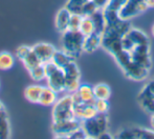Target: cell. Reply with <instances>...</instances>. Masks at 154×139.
<instances>
[{
	"mask_svg": "<svg viewBox=\"0 0 154 139\" xmlns=\"http://www.w3.org/2000/svg\"><path fill=\"white\" fill-rule=\"evenodd\" d=\"M65 76V93L72 94L77 92L81 84V71L75 60L62 69Z\"/></svg>",
	"mask_w": 154,
	"mask_h": 139,
	"instance_id": "ba28073f",
	"label": "cell"
},
{
	"mask_svg": "<svg viewBox=\"0 0 154 139\" xmlns=\"http://www.w3.org/2000/svg\"><path fill=\"white\" fill-rule=\"evenodd\" d=\"M148 8H154V0H145Z\"/></svg>",
	"mask_w": 154,
	"mask_h": 139,
	"instance_id": "4dcf8cb0",
	"label": "cell"
},
{
	"mask_svg": "<svg viewBox=\"0 0 154 139\" xmlns=\"http://www.w3.org/2000/svg\"><path fill=\"white\" fill-rule=\"evenodd\" d=\"M121 42L122 49L131 56L135 63L145 69H151L152 60L150 55V40L146 33L131 27L123 35Z\"/></svg>",
	"mask_w": 154,
	"mask_h": 139,
	"instance_id": "6da1fadb",
	"label": "cell"
},
{
	"mask_svg": "<svg viewBox=\"0 0 154 139\" xmlns=\"http://www.w3.org/2000/svg\"><path fill=\"white\" fill-rule=\"evenodd\" d=\"M94 108L97 113L107 114L108 111H109V102H108V99H95Z\"/></svg>",
	"mask_w": 154,
	"mask_h": 139,
	"instance_id": "83f0119b",
	"label": "cell"
},
{
	"mask_svg": "<svg viewBox=\"0 0 154 139\" xmlns=\"http://www.w3.org/2000/svg\"><path fill=\"white\" fill-rule=\"evenodd\" d=\"M72 60H75V59H72L70 56H68L65 52H63L62 50H57L56 53L54 54L51 61L57 66H59L60 69H64L65 66L70 61H72Z\"/></svg>",
	"mask_w": 154,
	"mask_h": 139,
	"instance_id": "7402d4cb",
	"label": "cell"
},
{
	"mask_svg": "<svg viewBox=\"0 0 154 139\" xmlns=\"http://www.w3.org/2000/svg\"><path fill=\"white\" fill-rule=\"evenodd\" d=\"M79 128H81V120L75 117L61 121H53L51 131L56 138H69Z\"/></svg>",
	"mask_w": 154,
	"mask_h": 139,
	"instance_id": "9c48e42d",
	"label": "cell"
},
{
	"mask_svg": "<svg viewBox=\"0 0 154 139\" xmlns=\"http://www.w3.org/2000/svg\"><path fill=\"white\" fill-rule=\"evenodd\" d=\"M81 128L85 132L87 138H100L102 134L108 131L107 114L97 113L91 118L81 120Z\"/></svg>",
	"mask_w": 154,
	"mask_h": 139,
	"instance_id": "5b68a950",
	"label": "cell"
},
{
	"mask_svg": "<svg viewBox=\"0 0 154 139\" xmlns=\"http://www.w3.org/2000/svg\"><path fill=\"white\" fill-rule=\"evenodd\" d=\"M3 110H5V108H4V104L2 103V101L0 100V111H3Z\"/></svg>",
	"mask_w": 154,
	"mask_h": 139,
	"instance_id": "d6a6232c",
	"label": "cell"
},
{
	"mask_svg": "<svg viewBox=\"0 0 154 139\" xmlns=\"http://www.w3.org/2000/svg\"><path fill=\"white\" fill-rule=\"evenodd\" d=\"M101 44H102V35L93 33L84 38L83 52H85V53H93L99 47H101Z\"/></svg>",
	"mask_w": 154,
	"mask_h": 139,
	"instance_id": "e0dca14e",
	"label": "cell"
},
{
	"mask_svg": "<svg viewBox=\"0 0 154 139\" xmlns=\"http://www.w3.org/2000/svg\"><path fill=\"white\" fill-rule=\"evenodd\" d=\"M75 94L78 96L81 102L86 103H94L95 97L94 92H93V86L89 83H81Z\"/></svg>",
	"mask_w": 154,
	"mask_h": 139,
	"instance_id": "9a60e30c",
	"label": "cell"
},
{
	"mask_svg": "<svg viewBox=\"0 0 154 139\" xmlns=\"http://www.w3.org/2000/svg\"><path fill=\"white\" fill-rule=\"evenodd\" d=\"M116 138H137V139H149L154 138V130L145 129L140 127H132L127 128L120 131L116 135Z\"/></svg>",
	"mask_w": 154,
	"mask_h": 139,
	"instance_id": "8fae6325",
	"label": "cell"
},
{
	"mask_svg": "<svg viewBox=\"0 0 154 139\" xmlns=\"http://www.w3.org/2000/svg\"><path fill=\"white\" fill-rule=\"evenodd\" d=\"M111 56L116 59V63L122 69L126 77H128L129 79L134 80V81H142L148 77L150 70L145 69L135 63L132 60L131 56L126 51H124L122 47L114 54H112Z\"/></svg>",
	"mask_w": 154,
	"mask_h": 139,
	"instance_id": "7a4b0ae2",
	"label": "cell"
},
{
	"mask_svg": "<svg viewBox=\"0 0 154 139\" xmlns=\"http://www.w3.org/2000/svg\"><path fill=\"white\" fill-rule=\"evenodd\" d=\"M106 3L107 0H67L65 8L73 14H79L84 17L103 10Z\"/></svg>",
	"mask_w": 154,
	"mask_h": 139,
	"instance_id": "277c9868",
	"label": "cell"
},
{
	"mask_svg": "<svg viewBox=\"0 0 154 139\" xmlns=\"http://www.w3.org/2000/svg\"><path fill=\"white\" fill-rule=\"evenodd\" d=\"M137 100L140 106L146 112L150 113V114H154V96L151 93H149L148 91L143 88V90L138 93Z\"/></svg>",
	"mask_w": 154,
	"mask_h": 139,
	"instance_id": "ac0fdd59",
	"label": "cell"
},
{
	"mask_svg": "<svg viewBox=\"0 0 154 139\" xmlns=\"http://www.w3.org/2000/svg\"><path fill=\"white\" fill-rule=\"evenodd\" d=\"M43 66L45 70L46 86L56 91L58 94L65 93V76L63 70L56 66L51 60L46 63H43Z\"/></svg>",
	"mask_w": 154,
	"mask_h": 139,
	"instance_id": "8992f818",
	"label": "cell"
},
{
	"mask_svg": "<svg viewBox=\"0 0 154 139\" xmlns=\"http://www.w3.org/2000/svg\"><path fill=\"white\" fill-rule=\"evenodd\" d=\"M148 8L145 0H126L124 5L119 11V15L123 20L130 21L146 12Z\"/></svg>",
	"mask_w": 154,
	"mask_h": 139,
	"instance_id": "30bf717a",
	"label": "cell"
},
{
	"mask_svg": "<svg viewBox=\"0 0 154 139\" xmlns=\"http://www.w3.org/2000/svg\"><path fill=\"white\" fill-rule=\"evenodd\" d=\"M32 51L39 58L41 63H46V62L51 61L53 59L54 54L56 53L57 49L54 47L53 44L47 42H39L32 45Z\"/></svg>",
	"mask_w": 154,
	"mask_h": 139,
	"instance_id": "7c38bea8",
	"label": "cell"
},
{
	"mask_svg": "<svg viewBox=\"0 0 154 139\" xmlns=\"http://www.w3.org/2000/svg\"><path fill=\"white\" fill-rule=\"evenodd\" d=\"M11 136V124L8 115L5 110L0 111V138H8Z\"/></svg>",
	"mask_w": 154,
	"mask_h": 139,
	"instance_id": "44dd1931",
	"label": "cell"
},
{
	"mask_svg": "<svg viewBox=\"0 0 154 139\" xmlns=\"http://www.w3.org/2000/svg\"><path fill=\"white\" fill-rule=\"evenodd\" d=\"M125 2L126 0H107V3L104 8H109V10L119 12Z\"/></svg>",
	"mask_w": 154,
	"mask_h": 139,
	"instance_id": "f546056e",
	"label": "cell"
},
{
	"mask_svg": "<svg viewBox=\"0 0 154 139\" xmlns=\"http://www.w3.org/2000/svg\"><path fill=\"white\" fill-rule=\"evenodd\" d=\"M71 16V12L67 8H62L57 12L55 17V27L59 33H63L66 30H68L69 19Z\"/></svg>",
	"mask_w": 154,
	"mask_h": 139,
	"instance_id": "5bb4252c",
	"label": "cell"
},
{
	"mask_svg": "<svg viewBox=\"0 0 154 139\" xmlns=\"http://www.w3.org/2000/svg\"><path fill=\"white\" fill-rule=\"evenodd\" d=\"M82 19H83V16L79 14H73L71 13L70 19H69V25L68 29L69 30H79L80 25H81Z\"/></svg>",
	"mask_w": 154,
	"mask_h": 139,
	"instance_id": "f1b7e54d",
	"label": "cell"
},
{
	"mask_svg": "<svg viewBox=\"0 0 154 139\" xmlns=\"http://www.w3.org/2000/svg\"><path fill=\"white\" fill-rule=\"evenodd\" d=\"M151 32H152V35H153V37H154V24L152 25V29H151Z\"/></svg>",
	"mask_w": 154,
	"mask_h": 139,
	"instance_id": "836d02e7",
	"label": "cell"
},
{
	"mask_svg": "<svg viewBox=\"0 0 154 139\" xmlns=\"http://www.w3.org/2000/svg\"><path fill=\"white\" fill-rule=\"evenodd\" d=\"M95 99H109L111 96V89L107 83H97L93 86Z\"/></svg>",
	"mask_w": 154,
	"mask_h": 139,
	"instance_id": "603a6c76",
	"label": "cell"
},
{
	"mask_svg": "<svg viewBox=\"0 0 154 139\" xmlns=\"http://www.w3.org/2000/svg\"><path fill=\"white\" fill-rule=\"evenodd\" d=\"M73 110H75V118L80 120H85L97 114V110L94 108V103H86V102H79L73 103Z\"/></svg>",
	"mask_w": 154,
	"mask_h": 139,
	"instance_id": "4fadbf2b",
	"label": "cell"
},
{
	"mask_svg": "<svg viewBox=\"0 0 154 139\" xmlns=\"http://www.w3.org/2000/svg\"><path fill=\"white\" fill-rule=\"evenodd\" d=\"M79 31L85 37L94 33V25H93V21H92V19L90 18V16L83 17Z\"/></svg>",
	"mask_w": 154,
	"mask_h": 139,
	"instance_id": "484cf974",
	"label": "cell"
},
{
	"mask_svg": "<svg viewBox=\"0 0 154 139\" xmlns=\"http://www.w3.org/2000/svg\"><path fill=\"white\" fill-rule=\"evenodd\" d=\"M58 95L59 94L56 91H54L53 89H51L47 86H44L38 103L43 106H53L59 98Z\"/></svg>",
	"mask_w": 154,
	"mask_h": 139,
	"instance_id": "2e32d148",
	"label": "cell"
},
{
	"mask_svg": "<svg viewBox=\"0 0 154 139\" xmlns=\"http://www.w3.org/2000/svg\"><path fill=\"white\" fill-rule=\"evenodd\" d=\"M90 18H91L93 21L94 33L102 35L103 32L105 31V27H106V20H105V17H104V14H103V10L93 13L92 15H90Z\"/></svg>",
	"mask_w": 154,
	"mask_h": 139,
	"instance_id": "ffe728a7",
	"label": "cell"
},
{
	"mask_svg": "<svg viewBox=\"0 0 154 139\" xmlns=\"http://www.w3.org/2000/svg\"><path fill=\"white\" fill-rule=\"evenodd\" d=\"M51 117H53V121H61L65 119L75 118L72 95L66 93L62 97L58 98V100L53 105Z\"/></svg>",
	"mask_w": 154,
	"mask_h": 139,
	"instance_id": "52a82bcc",
	"label": "cell"
},
{
	"mask_svg": "<svg viewBox=\"0 0 154 139\" xmlns=\"http://www.w3.org/2000/svg\"><path fill=\"white\" fill-rule=\"evenodd\" d=\"M150 123H151V127H152V129L154 130V114H151Z\"/></svg>",
	"mask_w": 154,
	"mask_h": 139,
	"instance_id": "1f68e13d",
	"label": "cell"
},
{
	"mask_svg": "<svg viewBox=\"0 0 154 139\" xmlns=\"http://www.w3.org/2000/svg\"><path fill=\"white\" fill-rule=\"evenodd\" d=\"M20 61L22 62L23 66H25V69H26L27 71H29L31 69L39 66V64H41V61L39 60V58L37 57V55L35 54V52L32 51V47L29 50V52H27V54L20 60Z\"/></svg>",
	"mask_w": 154,
	"mask_h": 139,
	"instance_id": "d4e9b609",
	"label": "cell"
},
{
	"mask_svg": "<svg viewBox=\"0 0 154 139\" xmlns=\"http://www.w3.org/2000/svg\"><path fill=\"white\" fill-rule=\"evenodd\" d=\"M43 86H41V84L38 83L31 84V86H27L24 91V96L26 98V100L32 103H38L41 93H42Z\"/></svg>",
	"mask_w": 154,
	"mask_h": 139,
	"instance_id": "d6986e66",
	"label": "cell"
},
{
	"mask_svg": "<svg viewBox=\"0 0 154 139\" xmlns=\"http://www.w3.org/2000/svg\"><path fill=\"white\" fill-rule=\"evenodd\" d=\"M84 36L79 30H66L61 33V50L72 59L83 53Z\"/></svg>",
	"mask_w": 154,
	"mask_h": 139,
	"instance_id": "3957f363",
	"label": "cell"
},
{
	"mask_svg": "<svg viewBox=\"0 0 154 139\" xmlns=\"http://www.w3.org/2000/svg\"><path fill=\"white\" fill-rule=\"evenodd\" d=\"M15 66V57L10 52H0V70L8 71Z\"/></svg>",
	"mask_w": 154,
	"mask_h": 139,
	"instance_id": "cb8c5ba5",
	"label": "cell"
},
{
	"mask_svg": "<svg viewBox=\"0 0 154 139\" xmlns=\"http://www.w3.org/2000/svg\"><path fill=\"white\" fill-rule=\"evenodd\" d=\"M27 72H29V76L35 82H41L43 80H45V70L43 63L35 66V68L31 69Z\"/></svg>",
	"mask_w": 154,
	"mask_h": 139,
	"instance_id": "4316f807",
	"label": "cell"
}]
</instances>
